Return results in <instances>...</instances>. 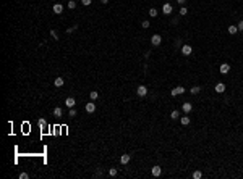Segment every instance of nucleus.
<instances>
[{
	"mask_svg": "<svg viewBox=\"0 0 243 179\" xmlns=\"http://www.w3.org/2000/svg\"><path fill=\"white\" fill-rule=\"evenodd\" d=\"M182 53L185 55V57H190V55L193 53V49H191V45H183V47H182Z\"/></svg>",
	"mask_w": 243,
	"mask_h": 179,
	"instance_id": "obj_1",
	"label": "nucleus"
},
{
	"mask_svg": "<svg viewBox=\"0 0 243 179\" xmlns=\"http://www.w3.org/2000/svg\"><path fill=\"white\" fill-rule=\"evenodd\" d=\"M170 94L175 97V95H182V94H185V89L182 87V86H178V87H175V89H172V92Z\"/></svg>",
	"mask_w": 243,
	"mask_h": 179,
	"instance_id": "obj_2",
	"label": "nucleus"
},
{
	"mask_svg": "<svg viewBox=\"0 0 243 179\" xmlns=\"http://www.w3.org/2000/svg\"><path fill=\"white\" fill-rule=\"evenodd\" d=\"M160 40H162V37H160L159 34H154V36L151 37V44H152V45H159Z\"/></svg>",
	"mask_w": 243,
	"mask_h": 179,
	"instance_id": "obj_3",
	"label": "nucleus"
},
{
	"mask_svg": "<svg viewBox=\"0 0 243 179\" xmlns=\"http://www.w3.org/2000/svg\"><path fill=\"white\" fill-rule=\"evenodd\" d=\"M136 94H138L139 97H144V95L148 94V89H146V86H139L138 90H136Z\"/></svg>",
	"mask_w": 243,
	"mask_h": 179,
	"instance_id": "obj_4",
	"label": "nucleus"
},
{
	"mask_svg": "<svg viewBox=\"0 0 243 179\" xmlns=\"http://www.w3.org/2000/svg\"><path fill=\"white\" fill-rule=\"evenodd\" d=\"M162 13H164V15H170V13H172V5H170V3H164Z\"/></svg>",
	"mask_w": 243,
	"mask_h": 179,
	"instance_id": "obj_5",
	"label": "nucleus"
},
{
	"mask_svg": "<svg viewBox=\"0 0 243 179\" xmlns=\"http://www.w3.org/2000/svg\"><path fill=\"white\" fill-rule=\"evenodd\" d=\"M62 11H63V5H62V3H55V5H54V13H55V15H60Z\"/></svg>",
	"mask_w": 243,
	"mask_h": 179,
	"instance_id": "obj_6",
	"label": "nucleus"
},
{
	"mask_svg": "<svg viewBox=\"0 0 243 179\" xmlns=\"http://www.w3.org/2000/svg\"><path fill=\"white\" fill-rule=\"evenodd\" d=\"M130 160H131V157H130V155H126V153L120 157V163H122V165H128Z\"/></svg>",
	"mask_w": 243,
	"mask_h": 179,
	"instance_id": "obj_7",
	"label": "nucleus"
},
{
	"mask_svg": "<svg viewBox=\"0 0 243 179\" xmlns=\"http://www.w3.org/2000/svg\"><path fill=\"white\" fill-rule=\"evenodd\" d=\"M224 90H225V84H222V82H217V84H215V92H217V94H222Z\"/></svg>",
	"mask_w": 243,
	"mask_h": 179,
	"instance_id": "obj_8",
	"label": "nucleus"
},
{
	"mask_svg": "<svg viewBox=\"0 0 243 179\" xmlns=\"http://www.w3.org/2000/svg\"><path fill=\"white\" fill-rule=\"evenodd\" d=\"M182 108H183V111H185V113H190V111H191V110H193V105H191V103H190V102H185V103H183V106H182Z\"/></svg>",
	"mask_w": 243,
	"mask_h": 179,
	"instance_id": "obj_9",
	"label": "nucleus"
},
{
	"mask_svg": "<svg viewBox=\"0 0 243 179\" xmlns=\"http://www.w3.org/2000/svg\"><path fill=\"white\" fill-rule=\"evenodd\" d=\"M75 103H76V102H75V98H73V97H68L67 100H65V105H67L68 108H73Z\"/></svg>",
	"mask_w": 243,
	"mask_h": 179,
	"instance_id": "obj_10",
	"label": "nucleus"
},
{
	"mask_svg": "<svg viewBox=\"0 0 243 179\" xmlns=\"http://www.w3.org/2000/svg\"><path fill=\"white\" fill-rule=\"evenodd\" d=\"M228 71H230V65H227V63L220 65V73H222V74H227Z\"/></svg>",
	"mask_w": 243,
	"mask_h": 179,
	"instance_id": "obj_11",
	"label": "nucleus"
},
{
	"mask_svg": "<svg viewBox=\"0 0 243 179\" xmlns=\"http://www.w3.org/2000/svg\"><path fill=\"white\" fill-rule=\"evenodd\" d=\"M160 173H162V170H160V166H154L152 168V176L154 178H159Z\"/></svg>",
	"mask_w": 243,
	"mask_h": 179,
	"instance_id": "obj_12",
	"label": "nucleus"
},
{
	"mask_svg": "<svg viewBox=\"0 0 243 179\" xmlns=\"http://www.w3.org/2000/svg\"><path fill=\"white\" fill-rule=\"evenodd\" d=\"M86 111L88 113H94L96 111V105L94 103H86Z\"/></svg>",
	"mask_w": 243,
	"mask_h": 179,
	"instance_id": "obj_13",
	"label": "nucleus"
},
{
	"mask_svg": "<svg viewBox=\"0 0 243 179\" xmlns=\"http://www.w3.org/2000/svg\"><path fill=\"white\" fill-rule=\"evenodd\" d=\"M54 84H55L57 87H62V86L65 84V79H63V78H57V79H55V82H54Z\"/></svg>",
	"mask_w": 243,
	"mask_h": 179,
	"instance_id": "obj_14",
	"label": "nucleus"
},
{
	"mask_svg": "<svg viewBox=\"0 0 243 179\" xmlns=\"http://www.w3.org/2000/svg\"><path fill=\"white\" fill-rule=\"evenodd\" d=\"M228 34H230V36H233V34H237V31H238V27L237 26H228Z\"/></svg>",
	"mask_w": 243,
	"mask_h": 179,
	"instance_id": "obj_15",
	"label": "nucleus"
},
{
	"mask_svg": "<svg viewBox=\"0 0 243 179\" xmlns=\"http://www.w3.org/2000/svg\"><path fill=\"white\" fill-rule=\"evenodd\" d=\"M39 128H41V129H46V128H47V121H46L44 118L39 119Z\"/></svg>",
	"mask_w": 243,
	"mask_h": 179,
	"instance_id": "obj_16",
	"label": "nucleus"
},
{
	"mask_svg": "<svg viewBox=\"0 0 243 179\" xmlns=\"http://www.w3.org/2000/svg\"><path fill=\"white\" fill-rule=\"evenodd\" d=\"M180 121H182V124H183V126H188V124H190V118H188V116H183V118L180 119Z\"/></svg>",
	"mask_w": 243,
	"mask_h": 179,
	"instance_id": "obj_17",
	"label": "nucleus"
},
{
	"mask_svg": "<svg viewBox=\"0 0 243 179\" xmlns=\"http://www.w3.org/2000/svg\"><path fill=\"white\" fill-rule=\"evenodd\" d=\"M178 116H180V113L177 111V110H173V111L170 113V118H172V119H177V118H178Z\"/></svg>",
	"mask_w": 243,
	"mask_h": 179,
	"instance_id": "obj_18",
	"label": "nucleus"
},
{
	"mask_svg": "<svg viewBox=\"0 0 243 179\" xmlns=\"http://www.w3.org/2000/svg\"><path fill=\"white\" fill-rule=\"evenodd\" d=\"M89 97H91V100H96V98L99 97V94H97V92H96V90H92L91 94H89Z\"/></svg>",
	"mask_w": 243,
	"mask_h": 179,
	"instance_id": "obj_19",
	"label": "nucleus"
},
{
	"mask_svg": "<svg viewBox=\"0 0 243 179\" xmlns=\"http://www.w3.org/2000/svg\"><path fill=\"white\" fill-rule=\"evenodd\" d=\"M68 8H76V2H75V0H70V2H68Z\"/></svg>",
	"mask_w": 243,
	"mask_h": 179,
	"instance_id": "obj_20",
	"label": "nucleus"
},
{
	"mask_svg": "<svg viewBox=\"0 0 243 179\" xmlns=\"http://www.w3.org/2000/svg\"><path fill=\"white\" fill-rule=\"evenodd\" d=\"M199 90H201V89L198 87V86H194V87H191V94H194V95H196V94H199Z\"/></svg>",
	"mask_w": 243,
	"mask_h": 179,
	"instance_id": "obj_21",
	"label": "nucleus"
},
{
	"mask_svg": "<svg viewBox=\"0 0 243 179\" xmlns=\"http://www.w3.org/2000/svg\"><path fill=\"white\" fill-rule=\"evenodd\" d=\"M149 15H151L152 18H156V16H157V10L156 8H151V10H149Z\"/></svg>",
	"mask_w": 243,
	"mask_h": 179,
	"instance_id": "obj_22",
	"label": "nucleus"
},
{
	"mask_svg": "<svg viewBox=\"0 0 243 179\" xmlns=\"http://www.w3.org/2000/svg\"><path fill=\"white\" fill-rule=\"evenodd\" d=\"M201 176H203V174H201L199 171H194V173H193V178L194 179H201Z\"/></svg>",
	"mask_w": 243,
	"mask_h": 179,
	"instance_id": "obj_23",
	"label": "nucleus"
},
{
	"mask_svg": "<svg viewBox=\"0 0 243 179\" xmlns=\"http://www.w3.org/2000/svg\"><path fill=\"white\" fill-rule=\"evenodd\" d=\"M50 36H52V39H55V40H59V34L55 32V31H50Z\"/></svg>",
	"mask_w": 243,
	"mask_h": 179,
	"instance_id": "obj_24",
	"label": "nucleus"
},
{
	"mask_svg": "<svg viewBox=\"0 0 243 179\" xmlns=\"http://www.w3.org/2000/svg\"><path fill=\"white\" fill-rule=\"evenodd\" d=\"M109 174H110V176H117V170H115V168H110V170H109Z\"/></svg>",
	"mask_w": 243,
	"mask_h": 179,
	"instance_id": "obj_25",
	"label": "nucleus"
},
{
	"mask_svg": "<svg viewBox=\"0 0 243 179\" xmlns=\"http://www.w3.org/2000/svg\"><path fill=\"white\" fill-rule=\"evenodd\" d=\"M54 115H55V116H62V108H55V110H54Z\"/></svg>",
	"mask_w": 243,
	"mask_h": 179,
	"instance_id": "obj_26",
	"label": "nucleus"
},
{
	"mask_svg": "<svg viewBox=\"0 0 243 179\" xmlns=\"http://www.w3.org/2000/svg\"><path fill=\"white\" fill-rule=\"evenodd\" d=\"M68 115H70V118H75V116H76V110L70 108V113H68Z\"/></svg>",
	"mask_w": 243,
	"mask_h": 179,
	"instance_id": "obj_27",
	"label": "nucleus"
},
{
	"mask_svg": "<svg viewBox=\"0 0 243 179\" xmlns=\"http://www.w3.org/2000/svg\"><path fill=\"white\" fill-rule=\"evenodd\" d=\"M76 29H78V26H76V24H75V26H71V27H68V29H67V32H68V34H70V32H73V31H76Z\"/></svg>",
	"mask_w": 243,
	"mask_h": 179,
	"instance_id": "obj_28",
	"label": "nucleus"
},
{
	"mask_svg": "<svg viewBox=\"0 0 243 179\" xmlns=\"http://www.w3.org/2000/svg\"><path fill=\"white\" fill-rule=\"evenodd\" d=\"M178 13H180V15H182V16H185V15H186V13H188V10H186V8H185V6H183V8H180V11H178Z\"/></svg>",
	"mask_w": 243,
	"mask_h": 179,
	"instance_id": "obj_29",
	"label": "nucleus"
},
{
	"mask_svg": "<svg viewBox=\"0 0 243 179\" xmlns=\"http://www.w3.org/2000/svg\"><path fill=\"white\" fill-rule=\"evenodd\" d=\"M141 26L144 27V29H148V27L151 26V24H149V21H143V23H141Z\"/></svg>",
	"mask_w": 243,
	"mask_h": 179,
	"instance_id": "obj_30",
	"label": "nucleus"
},
{
	"mask_svg": "<svg viewBox=\"0 0 243 179\" xmlns=\"http://www.w3.org/2000/svg\"><path fill=\"white\" fill-rule=\"evenodd\" d=\"M28 178H29L28 173H21V174H20V179H28Z\"/></svg>",
	"mask_w": 243,
	"mask_h": 179,
	"instance_id": "obj_31",
	"label": "nucleus"
},
{
	"mask_svg": "<svg viewBox=\"0 0 243 179\" xmlns=\"http://www.w3.org/2000/svg\"><path fill=\"white\" fill-rule=\"evenodd\" d=\"M81 3H83L84 6H88V5H91V0H81Z\"/></svg>",
	"mask_w": 243,
	"mask_h": 179,
	"instance_id": "obj_32",
	"label": "nucleus"
},
{
	"mask_svg": "<svg viewBox=\"0 0 243 179\" xmlns=\"http://www.w3.org/2000/svg\"><path fill=\"white\" fill-rule=\"evenodd\" d=\"M237 27H238V31H243V21H240V23H238V24H237Z\"/></svg>",
	"mask_w": 243,
	"mask_h": 179,
	"instance_id": "obj_33",
	"label": "nucleus"
},
{
	"mask_svg": "<svg viewBox=\"0 0 243 179\" xmlns=\"http://www.w3.org/2000/svg\"><path fill=\"white\" fill-rule=\"evenodd\" d=\"M177 2H178V3H185V2H186V0H177Z\"/></svg>",
	"mask_w": 243,
	"mask_h": 179,
	"instance_id": "obj_34",
	"label": "nucleus"
},
{
	"mask_svg": "<svg viewBox=\"0 0 243 179\" xmlns=\"http://www.w3.org/2000/svg\"><path fill=\"white\" fill-rule=\"evenodd\" d=\"M101 2H102V3H107V2H109V0H101Z\"/></svg>",
	"mask_w": 243,
	"mask_h": 179,
	"instance_id": "obj_35",
	"label": "nucleus"
}]
</instances>
